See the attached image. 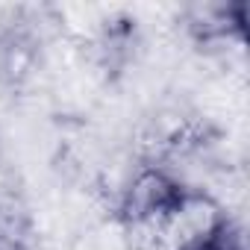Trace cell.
I'll return each mask as SVG.
<instances>
[{
  "instance_id": "obj_1",
  "label": "cell",
  "mask_w": 250,
  "mask_h": 250,
  "mask_svg": "<svg viewBox=\"0 0 250 250\" xmlns=\"http://www.w3.org/2000/svg\"><path fill=\"white\" fill-rule=\"evenodd\" d=\"M203 203H209L206 191L188 183L177 165L162 156H145L121 180L112 218L127 232H159Z\"/></svg>"
},
{
  "instance_id": "obj_2",
  "label": "cell",
  "mask_w": 250,
  "mask_h": 250,
  "mask_svg": "<svg viewBox=\"0 0 250 250\" xmlns=\"http://www.w3.org/2000/svg\"><path fill=\"white\" fill-rule=\"evenodd\" d=\"M177 250H247V235L235 215L215 209L200 229L177 244Z\"/></svg>"
},
{
  "instance_id": "obj_3",
  "label": "cell",
  "mask_w": 250,
  "mask_h": 250,
  "mask_svg": "<svg viewBox=\"0 0 250 250\" xmlns=\"http://www.w3.org/2000/svg\"><path fill=\"white\" fill-rule=\"evenodd\" d=\"M188 30L194 33V39L200 44L209 42H227V36L241 39L244 33V3H229V6H212L203 9V18L188 24Z\"/></svg>"
},
{
  "instance_id": "obj_4",
  "label": "cell",
  "mask_w": 250,
  "mask_h": 250,
  "mask_svg": "<svg viewBox=\"0 0 250 250\" xmlns=\"http://www.w3.org/2000/svg\"><path fill=\"white\" fill-rule=\"evenodd\" d=\"M0 250H33V224L12 200H0Z\"/></svg>"
}]
</instances>
